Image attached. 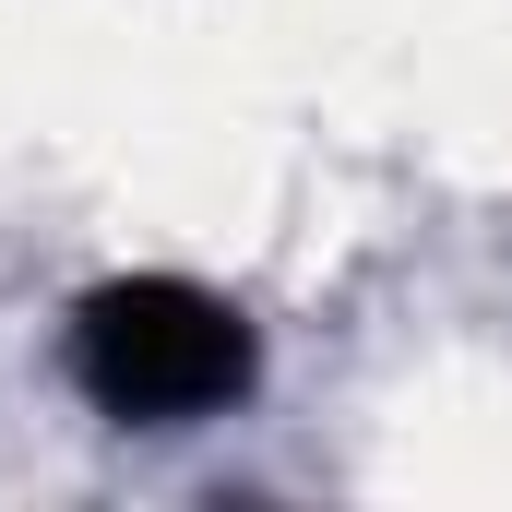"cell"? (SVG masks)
I'll return each instance as SVG.
<instances>
[{
    "label": "cell",
    "mask_w": 512,
    "mask_h": 512,
    "mask_svg": "<svg viewBox=\"0 0 512 512\" xmlns=\"http://www.w3.org/2000/svg\"><path fill=\"white\" fill-rule=\"evenodd\" d=\"M72 382L120 429H179L251 393V322L191 274H120L72 310Z\"/></svg>",
    "instance_id": "obj_1"
}]
</instances>
